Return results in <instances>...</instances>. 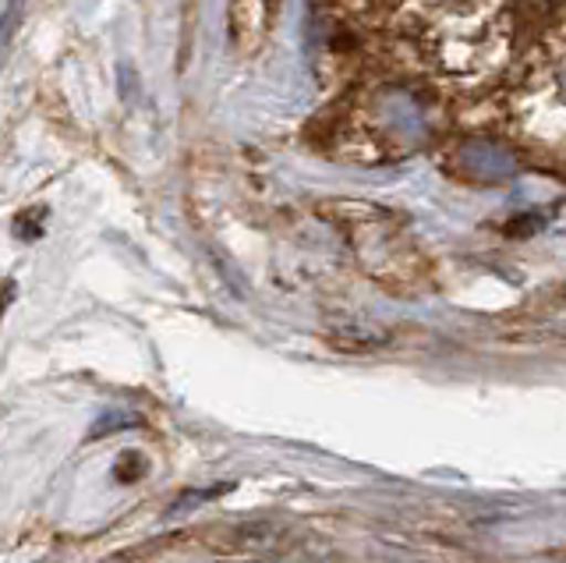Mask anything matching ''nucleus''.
<instances>
[{"instance_id": "f257e3e1", "label": "nucleus", "mask_w": 566, "mask_h": 563, "mask_svg": "<svg viewBox=\"0 0 566 563\" xmlns=\"http://www.w3.org/2000/svg\"><path fill=\"white\" fill-rule=\"evenodd\" d=\"M18 19H22V11H18V8H8L4 14H0V67H4L8 46L14 40V32H18Z\"/></svg>"}]
</instances>
